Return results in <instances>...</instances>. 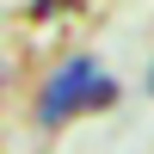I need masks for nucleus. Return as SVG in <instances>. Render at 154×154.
Wrapping results in <instances>:
<instances>
[{
  "label": "nucleus",
  "instance_id": "1",
  "mask_svg": "<svg viewBox=\"0 0 154 154\" xmlns=\"http://www.w3.org/2000/svg\"><path fill=\"white\" fill-rule=\"evenodd\" d=\"M86 86H99V74H93V62L80 56V62H68V68L49 80V93H43V105H37V117H43V123H62V117H68V105H80V99H86Z\"/></svg>",
  "mask_w": 154,
  "mask_h": 154
}]
</instances>
